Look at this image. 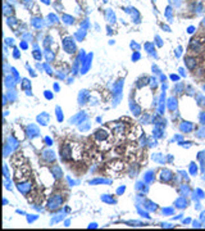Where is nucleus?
Instances as JSON below:
<instances>
[{"label": "nucleus", "mask_w": 205, "mask_h": 231, "mask_svg": "<svg viewBox=\"0 0 205 231\" xmlns=\"http://www.w3.org/2000/svg\"><path fill=\"white\" fill-rule=\"evenodd\" d=\"M123 91V80H119L118 82L113 85V107L118 105V103L122 100Z\"/></svg>", "instance_id": "obj_1"}, {"label": "nucleus", "mask_w": 205, "mask_h": 231, "mask_svg": "<svg viewBox=\"0 0 205 231\" xmlns=\"http://www.w3.org/2000/svg\"><path fill=\"white\" fill-rule=\"evenodd\" d=\"M62 204H63V197L61 194H55V195H53V197L49 199L48 209H49V211H56V209H59L62 207Z\"/></svg>", "instance_id": "obj_2"}, {"label": "nucleus", "mask_w": 205, "mask_h": 231, "mask_svg": "<svg viewBox=\"0 0 205 231\" xmlns=\"http://www.w3.org/2000/svg\"><path fill=\"white\" fill-rule=\"evenodd\" d=\"M17 147H18V140H16L13 136H9L8 141L4 145V157H8L13 150H16Z\"/></svg>", "instance_id": "obj_3"}, {"label": "nucleus", "mask_w": 205, "mask_h": 231, "mask_svg": "<svg viewBox=\"0 0 205 231\" xmlns=\"http://www.w3.org/2000/svg\"><path fill=\"white\" fill-rule=\"evenodd\" d=\"M61 158L63 161H70L73 158V148L70 144H64L61 147Z\"/></svg>", "instance_id": "obj_4"}, {"label": "nucleus", "mask_w": 205, "mask_h": 231, "mask_svg": "<svg viewBox=\"0 0 205 231\" xmlns=\"http://www.w3.org/2000/svg\"><path fill=\"white\" fill-rule=\"evenodd\" d=\"M94 137H95V140H96L98 143H103V141H107L109 139V132L107 130H104V129H100V130L95 131Z\"/></svg>", "instance_id": "obj_5"}, {"label": "nucleus", "mask_w": 205, "mask_h": 231, "mask_svg": "<svg viewBox=\"0 0 205 231\" xmlns=\"http://www.w3.org/2000/svg\"><path fill=\"white\" fill-rule=\"evenodd\" d=\"M26 134H27V136L30 139H35V137H37L38 135H40V130H38V127L36 125L31 123V125H28L26 127Z\"/></svg>", "instance_id": "obj_6"}, {"label": "nucleus", "mask_w": 205, "mask_h": 231, "mask_svg": "<svg viewBox=\"0 0 205 231\" xmlns=\"http://www.w3.org/2000/svg\"><path fill=\"white\" fill-rule=\"evenodd\" d=\"M17 187H18V190L23 195H27L31 191V189H32V184H31L30 181H26V182H22V181H21V182L17 184Z\"/></svg>", "instance_id": "obj_7"}, {"label": "nucleus", "mask_w": 205, "mask_h": 231, "mask_svg": "<svg viewBox=\"0 0 205 231\" xmlns=\"http://www.w3.org/2000/svg\"><path fill=\"white\" fill-rule=\"evenodd\" d=\"M55 158H56V157H55L54 152L50 150V149H46V150H44V152H42V154H41V159H42L44 162H46V163L54 162Z\"/></svg>", "instance_id": "obj_8"}, {"label": "nucleus", "mask_w": 205, "mask_h": 231, "mask_svg": "<svg viewBox=\"0 0 205 231\" xmlns=\"http://www.w3.org/2000/svg\"><path fill=\"white\" fill-rule=\"evenodd\" d=\"M194 123L192 122H189V121H182L181 123H179V131L183 134H189L194 131Z\"/></svg>", "instance_id": "obj_9"}, {"label": "nucleus", "mask_w": 205, "mask_h": 231, "mask_svg": "<svg viewBox=\"0 0 205 231\" xmlns=\"http://www.w3.org/2000/svg\"><path fill=\"white\" fill-rule=\"evenodd\" d=\"M86 118H87L86 113H85V112H80L78 114H76V116H73V117H70L69 123H82Z\"/></svg>", "instance_id": "obj_10"}, {"label": "nucleus", "mask_w": 205, "mask_h": 231, "mask_svg": "<svg viewBox=\"0 0 205 231\" xmlns=\"http://www.w3.org/2000/svg\"><path fill=\"white\" fill-rule=\"evenodd\" d=\"M173 179V172L169 171V169H162L160 172V180L163 181V182H169V181H172Z\"/></svg>", "instance_id": "obj_11"}, {"label": "nucleus", "mask_w": 205, "mask_h": 231, "mask_svg": "<svg viewBox=\"0 0 205 231\" xmlns=\"http://www.w3.org/2000/svg\"><path fill=\"white\" fill-rule=\"evenodd\" d=\"M89 98H90V92L89 91H87V90H81L80 94H78V104H81V105L86 104L87 100H89Z\"/></svg>", "instance_id": "obj_12"}, {"label": "nucleus", "mask_w": 205, "mask_h": 231, "mask_svg": "<svg viewBox=\"0 0 205 231\" xmlns=\"http://www.w3.org/2000/svg\"><path fill=\"white\" fill-rule=\"evenodd\" d=\"M49 119H50V116H49L48 113H45V112L37 116V122L40 123V125H42V126H46L49 123Z\"/></svg>", "instance_id": "obj_13"}, {"label": "nucleus", "mask_w": 205, "mask_h": 231, "mask_svg": "<svg viewBox=\"0 0 205 231\" xmlns=\"http://www.w3.org/2000/svg\"><path fill=\"white\" fill-rule=\"evenodd\" d=\"M185 64H186V67L189 69H195V67H196V59L194 58V56H187V58H185Z\"/></svg>", "instance_id": "obj_14"}, {"label": "nucleus", "mask_w": 205, "mask_h": 231, "mask_svg": "<svg viewBox=\"0 0 205 231\" xmlns=\"http://www.w3.org/2000/svg\"><path fill=\"white\" fill-rule=\"evenodd\" d=\"M51 173L54 175V179H56V180L62 179V176H63V171H62V168L58 164H54L51 167Z\"/></svg>", "instance_id": "obj_15"}, {"label": "nucleus", "mask_w": 205, "mask_h": 231, "mask_svg": "<svg viewBox=\"0 0 205 231\" xmlns=\"http://www.w3.org/2000/svg\"><path fill=\"white\" fill-rule=\"evenodd\" d=\"M153 136L155 139H162V137L164 136V127L155 126L154 130H153Z\"/></svg>", "instance_id": "obj_16"}, {"label": "nucleus", "mask_w": 205, "mask_h": 231, "mask_svg": "<svg viewBox=\"0 0 205 231\" xmlns=\"http://www.w3.org/2000/svg\"><path fill=\"white\" fill-rule=\"evenodd\" d=\"M168 109L171 112H174L176 109H177V98H174V97H171L168 99Z\"/></svg>", "instance_id": "obj_17"}, {"label": "nucleus", "mask_w": 205, "mask_h": 231, "mask_svg": "<svg viewBox=\"0 0 205 231\" xmlns=\"http://www.w3.org/2000/svg\"><path fill=\"white\" fill-rule=\"evenodd\" d=\"M187 204H189V203H187V200L185 199V197H181V198L176 199V202H174V205H176V207H177V208H181V209H182V208H186Z\"/></svg>", "instance_id": "obj_18"}, {"label": "nucleus", "mask_w": 205, "mask_h": 231, "mask_svg": "<svg viewBox=\"0 0 205 231\" xmlns=\"http://www.w3.org/2000/svg\"><path fill=\"white\" fill-rule=\"evenodd\" d=\"M154 179H155V176H154V172L153 171H147L144 175V182L145 184H151L154 181Z\"/></svg>", "instance_id": "obj_19"}, {"label": "nucleus", "mask_w": 205, "mask_h": 231, "mask_svg": "<svg viewBox=\"0 0 205 231\" xmlns=\"http://www.w3.org/2000/svg\"><path fill=\"white\" fill-rule=\"evenodd\" d=\"M130 109L133 112V114H135L136 117H139V116L141 114V108H140V107L136 104V103L131 102V103H130Z\"/></svg>", "instance_id": "obj_20"}, {"label": "nucleus", "mask_w": 205, "mask_h": 231, "mask_svg": "<svg viewBox=\"0 0 205 231\" xmlns=\"http://www.w3.org/2000/svg\"><path fill=\"white\" fill-rule=\"evenodd\" d=\"M144 207H145V209H147V211H157V208H158V205L155 204V203H153L151 200H145L144 202Z\"/></svg>", "instance_id": "obj_21"}, {"label": "nucleus", "mask_w": 205, "mask_h": 231, "mask_svg": "<svg viewBox=\"0 0 205 231\" xmlns=\"http://www.w3.org/2000/svg\"><path fill=\"white\" fill-rule=\"evenodd\" d=\"M64 49H65V51H68V53H75V44L70 42L69 39H67L64 41Z\"/></svg>", "instance_id": "obj_22"}, {"label": "nucleus", "mask_w": 205, "mask_h": 231, "mask_svg": "<svg viewBox=\"0 0 205 231\" xmlns=\"http://www.w3.org/2000/svg\"><path fill=\"white\" fill-rule=\"evenodd\" d=\"M185 84H182V82H177L174 85V89H173V90H174V92L177 95H181L182 92H185Z\"/></svg>", "instance_id": "obj_23"}, {"label": "nucleus", "mask_w": 205, "mask_h": 231, "mask_svg": "<svg viewBox=\"0 0 205 231\" xmlns=\"http://www.w3.org/2000/svg\"><path fill=\"white\" fill-rule=\"evenodd\" d=\"M195 99H196V103L199 107H205V95L199 92V94L195 95Z\"/></svg>", "instance_id": "obj_24"}, {"label": "nucleus", "mask_w": 205, "mask_h": 231, "mask_svg": "<svg viewBox=\"0 0 205 231\" xmlns=\"http://www.w3.org/2000/svg\"><path fill=\"white\" fill-rule=\"evenodd\" d=\"M195 136L197 139H205V126H200L195 130Z\"/></svg>", "instance_id": "obj_25"}, {"label": "nucleus", "mask_w": 205, "mask_h": 231, "mask_svg": "<svg viewBox=\"0 0 205 231\" xmlns=\"http://www.w3.org/2000/svg\"><path fill=\"white\" fill-rule=\"evenodd\" d=\"M21 89H22L23 91H30L31 90V82H30V80L23 79L22 80V84H21Z\"/></svg>", "instance_id": "obj_26"}, {"label": "nucleus", "mask_w": 205, "mask_h": 231, "mask_svg": "<svg viewBox=\"0 0 205 231\" xmlns=\"http://www.w3.org/2000/svg\"><path fill=\"white\" fill-rule=\"evenodd\" d=\"M55 112H56V119H58V122H63V119H64V116H63V111H62L61 107H56Z\"/></svg>", "instance_id": "obj_27"}, {"label": "nucleus", "mask_w": 205, "mask_h": 231, "mask_svg": "<svg viewBox=\"0 0 205 231\" xmlns=\"http://www.w3.org/2000/svg\"><path fill=\"white\" fill-rule=\"evenodd\" d=\"M14 85H16V82H14L13 77L6 76V77H5V86L8 87V89H13V87H14Z\"/></svg>", "instance_id": "obj_28"}, {"label": "nucleus", "mask_w": 205, "mask_h": 231, "mask_svg": "<svg viewBox=\"0 0 205 231\" xmlns=\"http://www.w3.org/2000/svg\"><path fill=\"white\" fill-rule=\"evenodd\" d=\"M110 180H105V179H95L90 181V185H98V184H110Z\"/></svg>", "instance_id": "obj_29"}, {"label": "nucleus", "mask_w": 205, "mask_h": 231, "mask_svg": "<svg viewBox=\"0 0 205 231\" xmlns=\"http://www.w3.org/2000/svg\"><path fill=\"white\" fill-rule=\"evenodd\" d=\"M179 193H181L182 195H185V197H186V195H189V194H190V187L187 186V185H185V184L181 185V186H179Z\"/></svg>", "instance_id": "obj_30"}, {"label": "nucleus", "mask_w": 205, "mask_h": 231, "mask_svg": "<svg viewBox=\"0 0 205 231\" xmlns=\"http://www.w3.org/2000/svg\"><path fill=\"white\" fill-rule=\"evenodd\" d=\"M101 200L105 202V203H109V204H115V199H113L112 197H109V195H103Z\"/></svg>", "instance_id": "obj_31"}, {"label": "nucleus", "mask_w": 205, "mask_h": 231, "mask_svg": "<svg viewBox=\"0 0 205 231\" xmlns=\"http://www.w3.org/2000/svg\"><path fill=\"white\" fill-rule=\"evenodd\" d=\"M136 189L140 190V191H142V193H146V191H147V187L145 186L144 181H142V182H137L136 184Z\"/></svg>", "instance_id": "obj_32"}, {"label": "nucleus", "mask_w": 205, "mask_h": 231, "mask_svg": "<svg viewBox=\"0 0 205 231\" xmlns=\"http://www.w3.org/2000/svg\"><path fill=\"white\" fill-rule=\"evenodd\" d=\"M190 173H191L192 176H196V173H197V166H196V163H191L190 164Z\"/></svg>", "instance_id": "obj_33"}, {"label": "nucleus", "mask_w": 205, "mask_h": 231, "mask_svg": "<svg viewBox=\"0 0 205 231\" xmlns=\"http://www.w3.org/2000/svg\"><path fill=\"white\" fill-rule=\"evenodd\" d=\"M44 97L48 99V100H51L53 98H54V94H53L51 91H49V90H46V91H44Z\"/></svg>", "instance_id": "obj_34"}, {"label": "nucleus", "mask_w": 205, "mask_h": 231, "mask_svg": "<svg viewBox=\"0 0 205 231\" xmlns=\"http://www.w3.org/2000/svg\"><path fill=\"white\" fill-rule=\"evenodd\" d=\"M199 121H200V125L205 126V112H201L199 116Z\"/></svg>", "instance_id": "obj_35"}, {"label": "nucleus", "mask_w": 205, "mask_h": 231, "mask_svg": "<svg viewBox=\"0 0 205 231\" xmlns=\"http://www.w3.org/2000/svg\"><path fill=\"white\" fill-rule=\"evenodd\" d=\"M150 86H151V89H157L158 87V81H157V79H150Z\"/></svg>", "instance_id": "obj_36"}, {"label": "nucleus", "mask_w": 205, "mask_h": 231, "mask_svg": "<svg viewBox=\"0 0 205 231\" xmlns=\"http://www.w3.org/2000/svg\"><path fill=\"white\" fill-rule=\"evenodd\" d=\"M89 129H90V123H89V122H85L83 126L80 125V130H81V131H87Z\"/></svg>", "instance_id": "obj_37"}, {"label": "nucleus", "mask_w": 205, "mask_h": 231, "mask_svg": "<svg viewBox=\"0 0 205 231\" xmlns=\"http://www.w3.org/2000/svg\"><path fill=\"white\" fill-rule=\"evenodd\" d=\"M173 212H174V209H173V208H164L163 209L164 215H173Z\"/></svg>", "instance_id": "obj_38"}, {"label": "nucleus", "mask_w": 205, "mask_h": 231, "mask_svg": "<svg viewBox=\"0 0 205 231\" xmlns=\"http://www.w3.org/2000/svg\"><path fill=\"white\" fill-rule=\"evenodd\" d=\"M125 190H126V186H121V187H118V189H117V195H121L122 193H125Z\"/></svg>", "instance_id": "obj_39"}, {"label": "nucleus", "mask_w": 205, "mask_h": 231, "mask_svg": "<svg viewBox=\"0 0 205 231\" xmlns=\"http://www.w3.org/2000/svg\"><path fill=\"white\" fill-rule=\"evenodd\" d=\"M8 97H9V100H10V102H13L14 99H16V94H14V91H9Z\"/></svg>", "instance_id": "obj_40"}, {"label": "nucleus", "mask_w": 205, "mask_h": 231, "mask_svg": "<svg viewBox=\"0 0 205 231\" xmlns=\"http://www.w3.org/2000/svg\"><path fill=\"white\" fill-rule=\"evenodd\" d=\"M35 220H37V216L36 215H32V217H31V216H27V221L28 222H33Z\"/></svg>", "instance_id": "obj_41"}, {"label": "nucleus", "mask_w": 205, "mask_h": 231, "mask_svg": "<svg viewBox=\"0 0 205 231\" xmlns=\"http://www.w3.org/2000/svg\"><path fill=\"white\" fill-rule=\"evenodd\" d=\"M187 94H189V95H194V97H195V91H194V89L191 86H187Z\"/></svg>", "instance_id": "obj_42"}, {"label": "nucleus", "mask_w": 205, "mask_h": 231, "mask_svg": "<svg viewBox=\"0 0 205 231\" xmlns=\"http://www.w3.org/2000/svg\"><path fill=\"white\" fill-rule=\"evenodd\" d=\"M3 171H4V177H5V179H9V175H8V168H6V164H4V167H3Z\"/></svg>", "instance_id": "obj_43"}, {"label": "nucleus", "mask_w": 205, "mask_h": 231, "mask_svg": "<svg viewBox=\"0 0 205 231\" xmlns=\"http://www.w3.org/2000/svg\"><path fill=\"white\" fill-rule=\"evenodd\" d=\"M33 56H35L36 59H38V60L41 59V54H40V53H38L37 50H36V51H33Z\"/></svg>", "instance_id": "obj_44"}, {"label": "nucleus", "mask_w": 205, "mask_h": 231, "mask_svg": "<svg viewBox=\"0 0 205 231\" xmlns=\"http://www.w3.org/2000/svg\"><path fill=\"white\" fill-rule=\"evenodd\" d=\"M45 143H46V145H49V147H50V145L53 144V140L50 137H45Z\"/></svg>", "instance_id": "obj_45"}, {"label": "nucleus", "mask_w": 205, "mask_h": 231, "mask_svg": "<svg viewBox=\"0 0 205 231\" xmlns=\"http://www.w3.org/2000/svg\"><path fill=\"white\" fill-rule=\"evenodd\" d=\"M44 68H45V69H46V71H48V73H49V74H51V73H53V71L50 69V67H49L48 64H45V66H44Z\"/></svg>", "instance_id": "obj_46"}, {"label": "nucleus", "mask_w": 205, "mask_h": 231, "mask_svg": "<svg viewBox=\"0 0 205 231\" xmlns=\"http://www.w3.org/2000/svg\"><path fill=\"white\" fill-rule=\"evenodd\" d=\"M196 193L199 194V198H203V197H204V193H203V191H201L200 189H197V190H196Z\"/></svg>", "instance_id": "obj_47"}, {"label": "nucleus", "mask_w": 205, "mask_h": 231, "mask_svg": "<svg viewBox=\"0 0 205 231\" xmlns=\"http://www.w3.org/2000/svg\"><path fill=\"white\" fill-rule=\"evenodd\" d=\"M171 80H172V81H177V80H178V76H177V74H172V76H171Z\"/></svg>", "instance_id": "obj_48"}, {"label": "nucleus", "mask_w": 205, "mask_h": 231, "mask_svg": "<svg viewBox=\"0 0 205 231\" xmlns=\"http://www.w3.org/2000/svg\"><path fill=\"white\" fill-rule=\"evenodd\" d=\"M200 221H201V222H204V221H205V212H203V213H201V217H200Z\"/></svg>", "instance_id": "obj_49"}, {"label": "nucleus", "mask_w": 205, "mask_h": 231, "mask_svg": "<svg viewBox=\"0 0 205 231\" xmlns=\"http://www.w3.org/2000/svg\"><path fill=\"white\" fill-rule=\"evenodd\" d=\"M13 71V74H14V77H16V81H18V74H17V72H16V69H12Z\"/></svg>", "instance_id": "obj_50"}, {"label": "nucleus", "mask_w": 205, "mask_h": 231, "mask_svg": "<svg viewBox=\"0 0 205 231\" xmlns=\"http://www.w3.org/2000/svg\"><path fill=\"white\" fill-rule=\"evenodd\" d=\"M139 58H140V55H139V54H135V55H132V59H133V60H137Z\"/></svg>", "instance_id": "obj_51"}, {"label": "nucleus", "mask_w": 205, "mask_h": 231, "mask_svg": "<svg viewBox=\"0 0 205 231\" xmlns=\"http://www.w3.org/2000/svg\"><path fill=\"white\" fill-rule=\"evenodd\" d=\"M54 90L55 91H59V85L58 84H54Z\"/></svg>", "instance_id": "obj_52"}, {"label": "nucleus", "mask_w": 205, "mask_h": 231, "mask_svg": "<svg viewBox=\"0 0 205 231\" xmlns=\"http://www.w3.org/2000/svg\"><path fill=\"white\" fill-rule=\"evenodd\" d=\"M89 227H90V229H93V227H94V229H96L98 225H96V223H91V225H90Z\"/></svg>", "instance_id": "obj_53"}, {"label": "nucleus", "mask_w": 205, "mask_h": 231, "mask_svg": "<svg viewBox=\"0 0 205 231\" xmlns=\"http://www.w3.org/2000/svg\"><path fill=\"white\" fill-rule=\"evenodd\" d=\"M6 102H8V100H6V95H4V98H3V104H6Z\"/></svg>", "instance_id": "obj_54"}, {"label": "nucleus", "mask_w": 205, "mask_h": 231, "mask_svg": "<svg viewBox=\"0 0 205 231\" xmlns=\"http://www.w3.org/2000/svg\"><path fill=\"white\" fill-rule=\"evenodd\" d=\"M160 80H162V82H165V80H167V77H165V76H162V77H160Z\"/></svg>", "instance_id": "obj_55"}, {"label": "nucleus", "mask_w": 205, "mask_h": 231, "mask_svg": "<svg viewBox=\"0 0 205 231\" xmlns=\"http://www.w3.org/2000/svg\"><path fill=\"white\" fill-rule=\"evenodd\" d=\"M179 72H181V74H182V76H186V73L183 72V68H179Z\"/></svg>", "instance_id": "obj_56"}, {"label": "nucleus", "mask_w": 205, "mask_h": 231, "mask_svg": "<svg viewBox=\"0 0 205 231\" xmlns=\"http://www.w3.org/2000/svg\"><path fill=\"white\" fill-rule=\"evenodd\" d=\"M194 226H195V227H200L199 226V222H195V221H194Z\"/></svg>", "instance_id": "obj_57"}, {"label": "nucleus", "mask_w": 205, "mask_h": 231, "mask_svg": "<svg viewBox=\"0 0 205 231\" xmlns=\"http://www.w3.org/2000/svg\"><path fill=\"white\" fill-rule=\"evenodd\" d=\"M203 26H204V27H205V19H204V21H203Z\"/></svg>", "instance_id": "obj_58"}, {"label": "nucleus", "mask_w": 205, "mask_h": 231, "mask_svg": "<svg viewBox=\"0 0 205 231\" xmlns=\"http://www.w3.org/2000/svg\"><path fill=\"white\" fill-rule=\"evenodd\" d=\"M203 89H204V90H205V85H204V86H203Z\"/></svg>", "instance_id": "obj_59"}]
</instances>
